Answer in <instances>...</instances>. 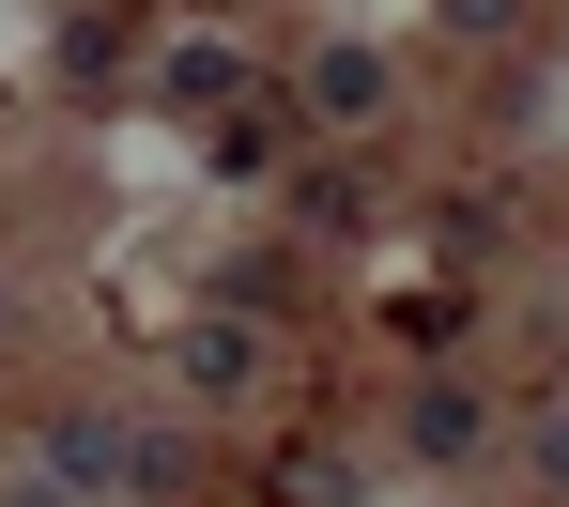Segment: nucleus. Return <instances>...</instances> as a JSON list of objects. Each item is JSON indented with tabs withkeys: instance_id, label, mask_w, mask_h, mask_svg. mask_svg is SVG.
Masks as SVG:
<instances>
[{
	"instance_id": "1",
	"label": "nucleus",
	"mask_w": 569,
	"mask_h": 507,
	"mask_svg": "<svg viewBox=\"0 0 569 507\" xmlns=\"http://www.w3.org/2000/svg\"><path fill=\"white\" fill-rule=\"evenodd\" d=\"M308 123H339V139L385 123V62H370V47H323V62H308Z\"/></svg>"
},
{
	"instance_id": "3",
	"label": "nucleus",
	"mask_w": 569,
	"mask_h": 507,
	"mask_svg": "<svg viewBox=\"0 0 569 507\" xmlns=\"http://www.w3.org/2000/svg\"><path fill=\"white\" fill-rule=\"evenodd\" d=\"M47 462H62V493H123V477H139V446L93 430V415H78V430H47Z\"/></svg>"
},
{
	"instance_id": "2",
	"label": "nucleus",
	"mask_w": 569,
	"mask_h": 507,
	"mask_svg": "<svg viewBox=\"0 0 569 507\" xmlns=\"http://www.w3.org/2000/svg\"><path fill=\"white\" fill-rule=\"evenodd\" d=\"M400 446H416V462H431V477H462L477 446H492V415H477L462 385H431V400H416V430H400Z\"/></svg>"
},
{
	"instance_id": "4",
	"label": "nucleus",
	"mask_w": 569,
	"mask_h": 507,
	"mask_svg": "<svg viewBox=\"0 0 569 507\" xmlns=\"http://www.w3.org/2000/svg\"><path fill=\"white\" fill-rule=\"evenodd\" d=\"M539 477H555V493H569V415H555V430H539Z\"/></svg>"
}]
</instances>
